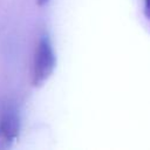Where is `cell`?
<instances>
[{"label":"cell","instance_id":"6da1fadb","mask_svg":"<svg viewBox=\"0 0 150 150\" xmlns=\"http://www.w3.org/2000/svg\"><path fill=\"white\" fill-rule=\"evenodd\" d=\"M56 67V57L48 35H42L35 48L33 60L32 84L35 88L42 87L54 73Z\"/></svg>","mask_w":150,"mask_h":150},{"label":"cell","instance_id":"7a4b0ae2","mask_svg":"<svg viewBox=\"0 0 150 150\" xmlns=\"http://www.w3.org/2000/svg\"><path fill=\"white\" fill-rule=\"evenodd\" d=\"M20 120L15 111L7 110L0 118V150L9 149L18 138Z\"/></svg>","mask_w":150,"mask_h":150},{"label":"cell","instance_id":"3957f363","mask_svg":"<svg viewBox=\"0 0 150 150\" xmlns=\"http://www.w3.org/2000/svg\"><path fill=\"white\" fill-rule=\"evenodd\" d=\"M48 1H49V0H36V5L41 7V6H43V5H46V4L48 2Z\"/></svg>","mask_w":150,"mask_h":150}]
</instances>
